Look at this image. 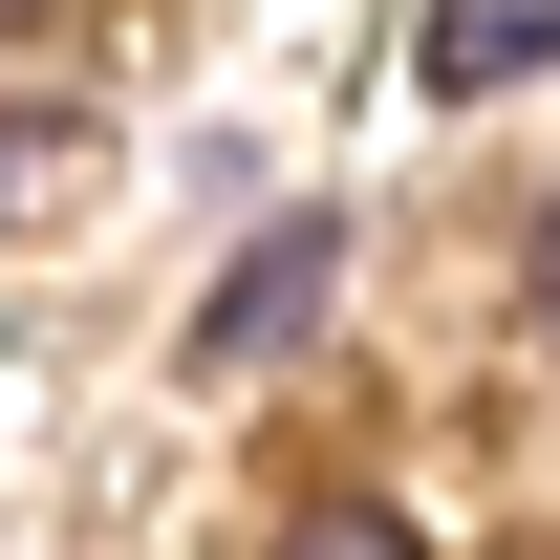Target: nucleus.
<instances>
[{
    "mask_svg": "<svg viewBox=\"0 0 560 560\" xmlns=\"http://www.w3.org/2000/svg\"><path fill=\"white\" fill-rule=\"evenodd\" d=\"M22 22H66V0H0V44H22Z\"/></svg>",
    "mask_w": 560,
    "mask_h": 560,
    "instance_id": "obj_4",
    "label": "nucleus"
},
{
    "mask_svg": "<svg viewBox=\"0 0 560 560\" xmlns=\"http://www.w3.org/2000/svg\"><path fill=\"white\" fill-rule=\"evenodd\" d=\"M517 66H560V0H475V22H431V108H453V86H517Z\"/></svg>",
    "mask_w": 560,
    "mask_h": 560,
    "instance_id": "obj_2",
    "label": "nucleus"
},
{
    "mask_svg": "<svg viewBox=\"0 0 560 560\" xmlns=\"http://www.w3.org/2000/svg\"><path fill=\"white\" fill-rule=\"evenodd\" d=\"M517 280H539V324H560V215H539V259H517Z\"/></svg>",
    "mask_w": 560,
    "mask_h": 560,
    "instance_id": "obj_3",
    "label": "nucleus"
},
{
    "mask_svg": "<svg viewBox=\"0 0 560 560\" xmlns=\"http://www.w3.org/2000/svg\"><path fill=\"white\" fill-rule=\"evenodd\" d=\"M324 280H346V215H280V237H237V280L195 302V366H259L324 324Z\"/></svg>",
    "mask_w": 560,
    "mask_h": 560,
    "instance_id": "obj_1",
    "label": "nucleus"
}]
</instances>
